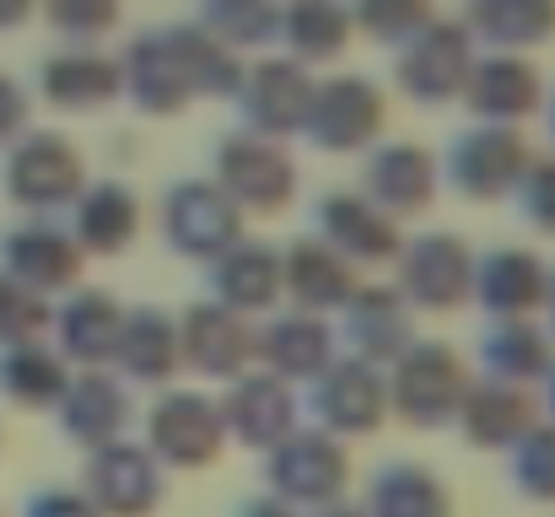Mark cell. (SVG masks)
I'll return each instance as SVG.
<instances>
[{"label": "cell", "mask_w": 555, "mask_h": 517, "mask_svg": "<svg viewBox=\"0 0 555 517\" xmlns=\"http://www.w3.org/2000/svg\"><path fill=\"white\" fill-rule=\"evenodd\" d=\"M410 16H421V0H377V27H393Z\"/></svg>", "instance_id": "obj_4"}, {"label": "cell", "mask_w": 555, "mask_h": 517, "mask_svg": "<svg viewBox=\"0 0 555 517\" xmlns=\"http://www.w3.org/2000/svg\"><path fill=\"white\" fill-rule=\"evenodd\" d=\"M54 16L65 27H103L114 16V0H54Z\"/></svg>", "instance_id": "obj_3"}, {"label": "cell", "mask_w": 555, "mask_h": 517, "mask_svg": "<svg viewBox=\"0 0 555 517\" xmlns=\"http://www.w3.org/2000/svg\"><path fill=\"white\" fill-rule=\"evenodd\" d=\"M292 33L302 38V49H335V43H340V16H335L324 0H302Z\"/></svg>", "instance_id": "obj_2"}, {"label": "cell", "mask_w": 555, "mask_h": 517, "mask_svg": "<svg viewBox=\"0 0 555 517\" xmlns=\"http://www.w3.org/2000/svg\"><path fill=\"white\" fill-rule=\"evenodd\" d=\"M22 5H27V0H0V22H11V16H16Z\"/></svg>", "instance_id": "obj_5"}, {"label": "cell", "mask_w": 555, "mask_h": 517, "mask_svg": "<svg viewBox=\"0 0 555 517\" xmlns=\"http://www.w3.org/2000/svg\"><path fill=\"white\" fill-rule=\"evenodd\" d=\"M480 22L496 38H534V33H545L555 22V5L551 0H486Z\"/></svg>", "instance_id": "obj_1"}]
</instances>
